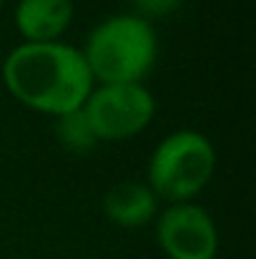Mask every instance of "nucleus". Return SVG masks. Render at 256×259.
<instances>
[{"instance_id": "obj_2", "label": "nucleus", "mask_w": 256, "mask_h": 259, "mask_svg": "<svg viewBox=\"0 0 256 259\" xmlns=\"http://www.w3.org/2000/svg\"><path fill=\"white\" fill-rule=\"evenodd\" d=\"M85 66L100 83H141L156 63L159 38L151 20L121 13L100 20L81 51Z\"/></svg>"}, {"instance_id": "obj_9", "label": "nucleus", "mask_w": 256, "mask_h": 259, "mask_svg": "<svg viewBox=\"0 0 256 259\" xmlns=\"http://www.w3.org/2000/svg\"><path fill=\"white\" fill-rule=\"evenodd\" d=\"M131 5H133V15H138V18H143V20H148V18H164V15H171V13H176L181 5H183V0H128Z\"/></svg>"}, {"instance_id": "obj_4", "label": "nucleus", "mask_w": 256, "mask_h": 259, "mask_svg": "<svg viewBox=\"0 0 256 259\" xmlns=\"http://www.w3.org/2000/svg\"><path fill=\"white\" fill-rule=\"evenodd\" d=\"M83 113L98 141L131 139L156 116V98L143 83H103L88 93Z\"/></svg>"}, {"instance_id": "obj_5", "label": "nucleus", "mask_w": 256, "mask_h": 259, "mask_svg": "<svg viewBox=\"0 0 256 259\" xmlns=\"http://www.w3.org/2000/svg\"><path fill=\"white\" fill-rule=\"evenodd\" d=\"M156 237L169 259H216L219 232L211 214L191 201L171 204L161 211Z\"/></svg>"}, {"instance_id": "obj_7", "label": "nucleus", "mask_w": 256, "mask_h": 259, "mask_svg": "<svg viewBox=\"0 0 256 259\" xmlns=\"http://www.w3.org/2000/svg\"><path fill=\"white\" fill-rule=\"evenodd\" d=\"M159 209V196L148 184L141 181H118L103 196V211L108 222L123 229L146 227Z\"/></svg>"}, {"instance_id": "obj_6", "label": "nucleus", "mask_w": 256, "mask_h": 259, "mask_svg": "<svg viewBox=\"0 0 256 259\" xmlns=\"http://www.w3.org/2000/svg\"><path fill=\"white\" fill-rule=\"evenodd\" d=\"M73 0H18L15 25L25 43H50L58 40L73 23Z\"/></svg>"}, {"instance_id": "obj_1", "label": "nucleus", "mask_w": 256, "mask_h": 259, "mask_svg": "<svg viewBox=\"0 0 256 259\" xmlns=\"http://www.w3.org/2000/svg\"><path fill=\"white\" fill-rule=\"evenodd\" d=\"M3 81L20 103L50 116L83 108L93 91L83 53L63 40L15 46L3 61Z\"/></svg>"}, {"instance_id": "obj_10", "label": "nucleus", "mask_w": 256, "mask_h": 259, "mask_svg": "<svg viewBox=\"0 0 256 259\" xmlns=\"http://www.w3.org/2000/svg\"><path fill=\"white\" fill-rule=\"evenodd\" d=\"M3 3H5V0H0V8H3Z\"/></svg>"}, {"instance_id": "obj_8", "label": "nucleus", "mask_w": 256, "mask_h": 259, "mask_svg": "<svg viewBox=\"0 0 256 259\" xmlns=\"http://www.w3.org/2000/svg\"><path fill=\"white\" fill-rule=\"evenodd\" d=\"M58 123H56V136L58 141L63 144L66 151H73V154H85L90 151L98 139L95 134L90 131V123L85 118L83 108L78 111H71V113H63V116H56Z\"/></svg>"}, {"instance_id": "obj_3", "label": "nucleus", "mask_w": 256, "mask_h": 259, "mask_svg": "<svg viewBox=\"0 0 256 259\" xmlns=\"http://www.w3.org/2000/svg\"><path fill=\"white\" fill-rule=\"evenodd\" d=\"M216 149L214 144L191 128L169 134L148 161V186L159 199L171 204L191 201L214 176Z\"/></svg>"}]
</instances>
